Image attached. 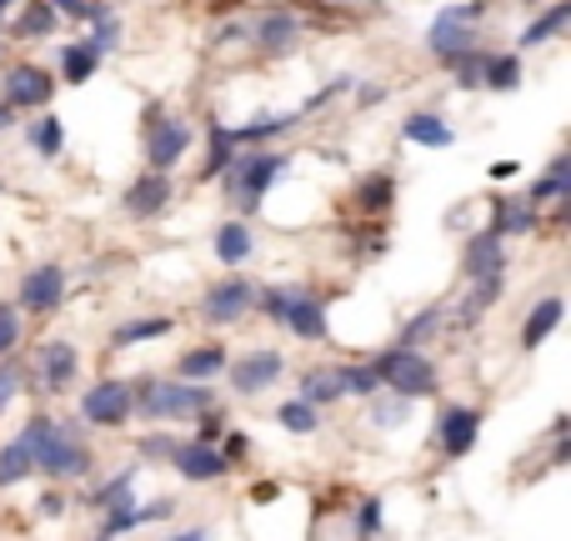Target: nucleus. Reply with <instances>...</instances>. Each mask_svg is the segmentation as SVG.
Returning <instances> with one entry per match:
<instances>
[{
    "label": "nucleus",
    "instance_id": "obj_1",
    "mask_svg": "<svg viewBox=\"0 0 571 541\" xmlns=\"http://www.w3.org/2000/svg\"><path fill=\"white\" fill-rule=\"evenodd\" d=\"M25 432H31V442H35V471H51V477H81V471L91 466L86 452H81V442L65 432L61 422L35 416Z\"/></svg>",
    "mask_w": 571,
    "mask_h": 541
},
{
    "label": "nucleus",
    "instance_id": "obj_2",
    "mask_svg": "<svg viewBox=\"0 0 571 541\" xmlns=\"http://www.w3.org/2000/svg\"><path fill=\"white\" fill-rule=\"evenodd\" d=\"M377 381H387L391 391H401V396H432L436 391V371L432 361L421 357V351H387V357H377Z\"/></svg>",
    "mask_w": 571,
    "mask_h": 541
},
{
    "label": "nucleus",
    "instance_id": "obj_3",
    "mask_svg": "<svg viewBox=\"0 0 571 541\" xmlns=\"http://www.w3.org/2000/svg\"><path fill=\"white\" fill-rule=\"evenodd\" d=\"M136 401H140V412H146V416L166 422V416H191V412H205V401H211V391H205V386H171V381H146Z\"/></svg>",
    "mask_w": 571,
    "mask_h": 541
},
{
    "label": "nucleus",
    "instance_id": "obj_4",
    "mask_svg": "<svg viewBox=\"0 0 571 541\" xmlns=\"http://www.w3.org/2000/svg\"><path fill=\"white\" fill-rule=\"evenodd\" d=\"M266 301V311L276 316V321H286L296 336H306V341H321L326 336V316H321V301H311V296H292V291H266L261 296Z\"/></svg>",
    "mask_w": 571,
    "mask_h": 541
},
{
    "label": "nucleus",
    "instance_id": "obj_5",
    "mask_svg": "<svg viewBox=\"0 0 571 541\" xmlns=\"http://www.w3.org/2000/svg\"><path fill=\"white\" fill-rule=\"evenodd\" d=\"M81 416L91 426H120L130 416V381H101V386H91L86 401H81Z\"/></svg>",
    "mask_w": 571,
    "mask_h": 541
},
{
    "label": "nucleus",
    "instance_id": "obj_6",
    "mask_svg": "<svg viewBox=\"0 0 571 541\" xmlns=\"http://www.w3.org/2000/svg\"><path fill=\"white\" fill-rule=\"evenodd\" d=\"M281 171H286V156H251V161L241 166L236 176H231V181H236V185H231V191H236V201H241V206H251V211H256L261 201H266L271 181H276Z\"/></svg>",
    "mask_w": 571,
    "mask_h": 541
},
{
    "label": "nucleus",
    "instance_id": "obj_7",
    "mask_svg": "<svg viewBox=\"0 0 571 541\" xmlns=\"http://www.w3.org/2000/svg\"><path fill=\"white\" fill-rule=\"evenodd\" d=\"M466 21H476V6L446 11L442 21L432 25V51L442 55V61H462V55H472V25Z\"/></svg>",
    "mask_w": 571,
    "mask_h": 541
},
{
    "label": "nucleus",
    "instance_id": "obj_8",
    "mask_svg": "<svg viewBox=\"0 0 571 541\" xmlns=\"http://www.w3.org/2000/svg\"><path fill=\"white\" fill-rule=\"evenodd\" d=\"M251 301H256L251 282H221V286H211V291H205L201 316H205V321H216V326H231V321H241V316H246Z\"/></svg>",
    "mask_w": 571,
    "mask_h": 541
},
{
    "label": "nucleus",
    "instance_id": "obj_9",
    "mask_svg": "<svg viewBox=\"0 0 571 541\" xmlns=\"http://www.w3.org/2000/svg\"><path fill=\"white\" fill-rule=\"evenodd\" d=\"M61 296H65V270L61 266H35L21 286L25 311H51V306H61Z\"/></svg>",
    "mask_w": 571,
    "mask_h": 541
},
{
    "label": "nucleus",
    "instance_id": "obj_10",
    "mask_svg": "<svg viewBox=\"0 0 571 541\" xmlns=\"http://www.w3.org/2000/svg\"><path fill=\"white\" fill-rule=\"evenodd\" d=\"M55 91V81L45 76L41 65H11V76H6V96L11 106H45Z\"/></svg>",
    "mask_w": 571,
    "mask_h": 541
},
{
    "label": "nucleus",
    "instance_id": "obj_11",
    "mask_svg": "<svg viewBox=\"0 0 571 541\" xmlns=\"http://www.w3.org/2000/svg\"><path fill=\"white\" fill-rule=\"evenodd\" d=\"M176 471H181L186 481H216V477H226L231 466L221 462V452L216 446H201V442H191V446H176Z\"/></svg>",
    "mask_w": 571,
    "mask_h": 541
},
{
    "label": "nucleus",
    "instance_id": "obj_12",
    "mask_svg": "<svg viewBox=\"0 0 571 541\" xmlns=\"http://www.w3.org/2000/svg\"><path fill=\"white\" fill-rule=\"evenodd\" d=\"M476 426H482V416L472 412V406H446L442 412V446L446 456H466L476 446Z\"/></svg>",
    "mask_w": 571,
    "mask_h": 541
},
{
    "label": "nucleus",
    "instance_id": "obj_13",
    "mask_svg": "<svg viewBox=\"0 0 571 541\" xmlns=\"http://www.w3.org/2000/svg\"><path fill=\"white\" fill-rule=\"evenodd\" d=\"M276 376H281V357H276V351H251L246 361H236V371H231V386L251 396V391H266Z\"/></svg>",
    "mask_w": 571,
    "mask_h": 541
},
{
    "label": "nucleus",
    "instance_id": "obj_14",
    "mask_svg": "<svg viewBox=\"0 0 571 541\" xmlns=\"http://www.w3.org/2000/svg\"><path fill=\"white\" fill-rule=\"evenodd\" d=\"M161 517H171V501H151V507H130V501H116V507H110V517H106V531H101L96 541H110L116 531H136V527H146V521H161Z\"/></svg>",
    "mask_w": 571,
    "mask_h": 541
},
{
    "label": "nucleus",
    "instance_id": "obj_15",
    "mask_svg": "<svg viewBox=\"0 0 571 541\" xmlns=\"http://www.w3.org/2000/svg\"><path fill=\"white\" fill-rule=\"evenodd\" d=\"M166 201H171V181H166V176H140V181L126 191V211H130V216H156Z\"/></svg>",
    "mask_w": 571,
    "mask_h": 541
},
{
    "label": "nucleus",
    "instance_id": "obj_16",
    "mask_svg": "<svg viewBox=\"0 0 571 541\" xmlns=\"http://www.w3.org/2000/svg\"><path fill=\"white\" fill-rule=\"evenodd\" d=\"M466 276H476V282L501 276V236H496V231L472 236V246H466Z\"/></svg>",
    "mask_w": 571,
    "mask_h": 541
},
{
    "label": "nucleus",
    "instance_id": "obj_17",
    "mask_svg": "<svg viewBox=\"0 0 571 541\" xmlns=\"http://www.w3.org/2000/svg\"><path fill=\"white\" fill-rule=\"evenodd\" d=\"M186 146H191V130H186L181 120H166V126H156V136H151V166H156V171L176 166L186 156Z\"/></svg>",
    "mask_w": 571,
    "mask_h": 541
},
{
    "label": "nucleus",
    "instance_id": "obj_18",
    "mask_svg": "<svg viewBox=\"0 0 571 541\" xmlns=\"http://www.w3.org/2000/svg\"><path fill=\"white\" fill-rule=\"evenodd\" d=\"M31 471H35V442H31V432H21L0 452V487H15V481L31 477Z\"/></svg>",
    "mask_w": 571,
    "mask_h": 541
},
{
    "label": "nucleus",
    "instance_id": "obj_19",
    "mask_svg": "<svg viewBox=\"0 0 571 541\" xmlns=\"http://www.w3.org/2000/svg\"><path fill=\"white\" fill-rule=\"evenodd\" d=\"M561 311H567V301H561V296H547V301L527 316V326H521V347H527V351L541 347V341H547V336L561 326Z\"/></svg>",
    "mask_w": 571,
    "mask_h": 541
},
{
    "label": "nucleus",
    "instance_id": "obj_20",
    "mask_svg": "<svg viewBox=\"0 0 571 541\" xmlns=\"http://www.w3.org/2000/svg\"><path fill=\"white\" fill-rule=\"evenodd\" d=\"M406 141L442 151V146H452V126H446L442 116H432V110H421V116H411V120H406Z\"/></svg>",
    "mask_w": 571,
    "mask_h": 541
},
{
    "label": "nucleus",
    "instance_id": "obj_21",
    "mask_svg": "<svg viewBox=\"0 0 571 541\" xmlns=\"http://www.w3.org/2000/svg\"><path fill=\"white\" fill-rule=\"evenodd\" d=\"M41 371H45V386H65V381L76 376V347H65V341H51V347H45Z\"/></svg>",
    "mask_w": 571,
    "mask_h": 541
},
{
    "label": "nucleus",
    "instance_id": "obj_22",
    "mask_svg": "<svg viewBox=\"0 0 571 541\" xmlns=\"http://www.w3.org/2000/svg\"><path fill=\"white\" fill-rule=\"evenodd\" d=\"M221 367H226V347H201V351H186L176 371H181L186 381H201V376H216Z\"/></svg>",
    "mask_w": 571,
    "mask_h": 541
},
{
    "label": "nucleus",
    "instance_id": "obj_23",
    "mask_svg": "<svg viewBox=\"0 0 571 541\" xmlns=\"http://www.w3.org/2000/svg\"><path fill=\"white\" fill-rule=\"evenodd\" d=\"M216 256L226 261V266H241V261L251 256V226H241V221L221 226V236H216Z\"/></svg>",
    "mask_w": 571,
    "mask_h": 541
},
{
    "label": "nucleus",
    "instance_id": "obj_24",
    "mask_svg": "<svg viewBox=\"0 0 571 541\" xmlns=\"http://www.w3.org/2000/svg\"><path fill=\"white\" fill-rule=\"evenodd\" d=\"M517 81H521L517 55H496V61H482V86H491V91H517Z\"/></svg>",
    "mask_w": 571,
    "mask_h": 541
},
{
    "label": "nucleus",
    "instance_id": "obj_25",
    "mask_svg": "<svg viewBox=\"0 0 571 541\" xmlns=\"http://www.w3.org/2000/svg\"><path fill=\"white\" fill-rule=\"evenodd\" d=\"M61 65H65V81H91L96 76V65H101V51H91V45H65L61 51Z\"/></svg>",
    "mask_w": 571,
    "mask_h": 541
},
{
    "label": "nucleus",
    "instance_id": "obj_26",
    "mask_svg": "<svg viewBox=\"0 0 571 541\" xmlns=\"http://www.w3.org/2000/svg\"><path fill=\"white\" fill-rule=\"evenodd\" d=\"M336 396H346L341 371H311V376H306V386H302L306 406H316V401H336Z\"/></svg>",
    "mask_w": 571,
    "mask_h": 541
},
{
    "label": "nucleus",
    "instance_id": "obj_27",
    "mask_svg": "<svg viewBox=\"0 0 571 541\" xmlns=\"http://www.w3.org/2000/svg\"><path fill=\"white\" fill-rule=\"evenodd\" d=\"M567 176H571V161H567V156H557V161H551V171L541 176L537 185H531V206H537V201H551V195H567L571 191Z\"/></svg>",
    "mask_w": 571,
    "mask_h": 541
},
{
    "label": "nucleus",
    "instance_id": "obj_28",
    "mask_svg": "<svg viewBox=\"0 0 571 541\" xmlns=\"http://www.w3.org/2000/svg\"><path fill=\"white\" fill-rule=\"evenodd\" d=\"M537 226V206L531 201H501V211H496V231H531Z\"/></svg>",
    "mask_w": 571,
    "mask_h": 541
},
{
    "label": "nucleus",
    "instance_id": "obj_29",
    "mask_svg": "<svg viewBox=\"0 0 571 541\" xmlns=\"http://www.w3.org/2000/svg\"><path fill=\"white\" fill-rule=\"evenodd\" d=\"M171 331V321L166 316H151V321H126L116 326V336H110V347H130V341H151V336H166Z\"/></svg>",
    "mask_w": 571,
    "mask_h": 541
},
{
    "label": "nucleus",
    "instance_id": "obj_30",
    "mask_svg": "<svg viewBox=\"0 0 571 541\" xmlns=\"http://www.w3.org/2000/svg\"><path fill=\"white\" fill-rule=\"evenodd\" d=\"M567 21H571V6H551L547 15H537V21H531L527 31H521V45H541L547 35H557Z\"/></svg>",
    "mask_w": 571,
    "mask_h": 541
},
{
    "label": "nucleus",
    "instance_id": "obj_31",
    "mask_svg": "<svg viewBox=\"0 0 571 541\" xmlns=\"http://www.w3.org/2000/svg\"><path fill=\"white\" fill-rule=\"evenodd\" d=\"M292 35H296V21H292V15H266V21L256 25V41L266 45V51H281V45L292 41Z\"/></svg>",
    "mask_w": 571,
    "mask_h": 541
},
{
    "label": "nucleus",
    "instance_id": "obj_32",
    "mask_svg": "<svg viewBox=\"0 0 571 541\" xmlns=\"http://www.w3.org/2000/svg\"><path fill=\"white\" fill-rule=\"evenodd\" d=\"M231 156H236V141H231V130H211V156H205V181L211 176H221L231 166Z\"/></svg>",
    "mask_w": 571,
    "mask_h": 541
},
{
    "label": "nucleus",
    "instance_id": "obj_33",
    "mask_svg": "<svg viewBox=\"0 0 571 541\" xmlns=\"http://www.w3.org/2000/svg\"><path fill=\"white\" fill-rule=\"evenodd\" d=\"M55 21H61L55 6H25L21 21H15V31H21V35H45V31H55Z\"/></svg>",
    "mask_w": 571,
    "mask_h": 541
},
{
    "label": "nucleus",
    "instance_id": "obj_34",
    "mask_svg": "<svg viewBox=\"0 0 571 541\" xmlns=\"http://www.w3.org/2000/svg\"><path fill=\"white\" fill-rule=\"evenodd\" d=\"M31 141H35V151H41V156H61V141H65V130H61V120H55V116L35 120V130H31Z\"/></svg>",
    "mask_w": 571,
    "mask_h": 541
},
{
    "label": "nucleus",
    "instance_id": "obj_35",
    "mask_svg": "<svg viewBox=\"0 0 571 541\" xmlns=\"http://www.w3.org/2000/svg\"><path fill=\"white\" fill-rule=\"evenodd\" d=\"M281 426L296 432V436H306V432H316V412L306 406V401H286V406H281Z\"/></svg>",
    "mask_w": 571,
    "mask_h": 541
},
{
    "label": "nucleus",
    "instance_id": "obj_36",
    "mask_svg": "<svg viewBox=\"0 0 571 541\" xmlns=\"http://www.w3.org/2000/svg\"><path fill=\"white\" fill-rule=\"evenodd\" d=\"M501 296V276H486V282H476V291H472V301H466V311H462V321H476V316L486 311V306Z\"/></svg>",
    "mask_w": 571,
    "mask_h": 541
},
{
    "label": "nucleus",
    "instance_id": "obj_37",
    "mask_svg": "<svg viewBox=\"0 0 571 541\" xmlns=\"http://www.w3.org/2000/svg\"><path fill=\"white\" fill-rule=\"evenodd\" d=\"M387 201H391V176H367V181H361V206L381 211Z\"/></svg>",
    "mask_w": 571,
    "mask_h": 541
},
{
    "label": "nucleus",
    "instance_id": "obj_38",
    "mask_svg": "<svg viewBox=\"0 0 571 541\" xmlns=\"http://www.w3.org/2000/svg\"><path fill=\"white\" fill-rule=\"evenodd\" d=\"M341 386L356 391V396H371L381 381H377V371H371V367H346V371H341Z\"/></svg>",
    "mask_w": 571,
    "mask_h": 541
},
{
    "label": "nucleus",
    "instance_id": "obj_39",
    "mask_svg": "<svg viewBox=\"0 0 571 541\" xmlns=\"http://www.w3.org/2000/svg\"><path fill=\"white\" fill-rule=\"evenodd\" d=\"M130 481H136V471H120L116 481H106V487H101L96 497H91V507H106V511H110V507H116V501L130 491Z\"/></svg>",
    "mask_w": 571,
    "mask_h": 541
},
{
    "label": "nucleus",
    "instance_id": "obj_40",
    "mask_svg": "<svg viewBox=\"0 0 571 541\" xmlns=\"http://www.w3.org/2000/svg\"><path fill=\"white\" fill-rule=\"evenodd\" d=\"M15 341H21V316H15L11 301H6V306H0V357H6Z\"/></svg>",
    "mask_w": 571,
    "mask_h": 541
},
{
    "label": "nucleus",
    "instance_id": "obj_41",
    "mask_svg": "<svg viewBox=\"0 0 571 541\" xmlns=\"http://www.w3.org/2000/svg\"><path fill=\"white\" fill-rule=\"evenodd\" d=\"M381 527V501H361V517H356V537H371V531Z\"/></svg>",
    "mask_w": 571,
    "mask_h": 541
},
{
    "label": "nucleus",
    "instance_id": "obj_42",
    "mask_svg": "<svg viewBox=\"0 0 571 541\" xmlns=\"http://www.w3.org/2000/svg\"><path fill=\"white\" fill-rule=\"evenodd\" d=\"M432 321H436V311H421V316H416V321H411V326H406V331H401V351H411V341H416V336H421V331H426V326H432Z\"/></svg>",
    "mask_w": 571,
    "mask_h": 541
},
{
    "label": "nucleus",
    "instance_id": "obj_43",
    "mask_svg": "<svg viewBox=\"0 0 571 541\" xmlns=\"http://www.w3.org/2000/svg\"><path fill=\"white\" fill-rule=\"evenodd\" d=\"M15 391H21V371H15V367H0V406H6Z\"/></svg>",
    "mask_w": 571,
    "mask_h": 541
},
{
    "label": "nucleus",
    "instance_id": "obj_44",
    "mask_svg": "<svg viewBox=\"0 0 571 541\" xmlns=\"http://www.w3.org/2000/svg\"><path fill=\"white\" fill-rule=\"evenodd\" d=\"M221 436V416H205V426H201V446H211Z\"/></svg>",
    "mask_w": 571,
    "mask_h": 541
},
{
    "label": "nucleus",
    "instance_id": "obj_45",
    "mask_svg": "<svg viewBox=\"0 0 571 541\" xmlns=\"http://www.w3.org/2000/svg\"><path fill=\"white\" fill-rule=\"evenodd\" d=\"M171 541H205V531H186V537H171Z\"/></svg>",
    "mask_w": 571,
    "mask_h": 541
},
{
    "label": "nucleus",
    "instance_id": "obj_46",
    "mask_svg": "<svg viewBox=\"0 0 571 541\" xmlns=\"http://www.w3.org/2000/svg\"><path fill=\"white\" fill-rule=\"evenodd\" d=\"M6 120H11V110H6V106H0V126H6Z\"/></svg>",
    "mask_w": 571,
    "mask_h": 541
}]
</instances>
